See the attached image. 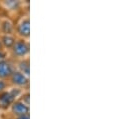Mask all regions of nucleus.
Returning <instances> with one entry per match:
<instances>
[{
	"instance_id": "nucleus-1",
	"label": "nucleus",
	"mask_w": 129,
	"mask_h": 119,
	"mask_svg": "<svg viewBox=\"0 0 129 119\" xmlns=\"http://www.w3.org/2000/svg\"><path fill=\"white\" fill-rule=\"evenodd\" d=\"M9 58L13 61L29 57L30 54V43L29 40L17 38L13 47L8 51Z\"/></svg>"
},
{
	"instance_id": "nucleus-2",
	"label": "nucleus",
	"mask_w": 129,
	"mask_h": 119,
	"mask_svg": "<svg viewBox=\"0 0 129 119\" xmlns=\"http://www.w3.org/2000/svg\"><path fill=\"white\" fill-rule=\"evenodd\" d=\"M15 36L17 38L29 40L30 38V17L29 15H23L15 23Z\"/></svg>"
},
{
	"instance_id": "nucleus-3",
	"label": "nucleus",
	"mask_w": 129,
	"mask_h": 119,
	"mask_svg": "<svg viewBox=\"0 0 129 119\" xmlns=\"http://www.w3.org/2000/svg\"><path fill=\"white\" fill-rule=\"evenodd\" d=\"M8 84L9 86L12 87H18L23 90H29V85H30V77L26 76L22 72L18 71L15 69L13 73L11 74L10 78L8 79Z\"/></svg>"
},
{
	"instance_id": "nucleus-4",
	"label": "nucleus",
	"mask_w": 129,
	"mask_h": 119,
	"mask_svg": "<svg viewBox=\"0 0 129 119\" xmlns=\"http://www.w3.org/2000/svg\"><path fill=\"white\" fill-rule=\"evenodd\" d=\"M8 111L13 117L23 116V115L30 114V106L26 105L25 103H23L22 101L17 99L13 102V104L11 105V107L9 108Z\"/></svg>"
},
{
	"instance_id": "nucleus-5",
	"label": "nucleus",
	"mask_w": 129,
	"mask_h": 119,
	"mask_svg": "<svg viewBox=\"0 0 129 119\" xmlns=\"http://www.w3.org/2000/svg\"><path fill=\"white\" fill-rule=\"evenodd\" d=\"M15 70L14 61L10 58L0 61V79L8 81L11 74Z\"/></svg>"
},
{
	"instance_id": "nucleus-6",
	"label": "nucleus",
	"mask_w": 129,
	"mask_h": 119,
	"mask_svg": "<svg viewBox=\"0 0 129 119\" xmlns=\"http://www.w3.org/2000/svg\"><path fill=\"white\" fill-rule=\"evenodd\" d=\"M16 99L7 89L0 93V111H8Z\"/></svg>"
},
{
	"instance_id": "nucleus-7",
	"label": "nucleus",
	"mask_w": 129,
	"mask_h": 119,
	"mask_svg": "<svg viewBox=\"0 0 129 119\" xmlns=\"http://www.w3.org/2000/svg\"><path fill=\"white\" fill-rule=\"evenodd\" d=\"M0 34L15 35V23L7 17H0Z\"/></svg>"
},
{
	"instance_id": "nucleus-8",
	"label": "nucleus",
	"mask_w": 129,
	"mask_h": 119,
	"mask_svg": "<svg viewBox=\"0 0 129 119\" xmlns=\"http://www.w3.org/2000/svg\"><path fill=\"white\" fill-rule=\"evenodd\" d=\"M14 64H15V69L22 72L26 76L30 77V58L29 57L16 60L14 61Z\"/></svg>"
},
{
	"instance_id": "nucleus-9",
	"label": "nucleus",
	"mask_w": 129,
	"mask_h": 119,
	"mask_svg": "<svg viewBox=\"0 0 129 119\" xmlns=\"http://www.w3.org/2000/svg\"><path fill=\"white\" fill-rule=\"evenodd\" d=\"M16 39H17V37H16L15 35L0 34V42H1V44H2L3 49H4L5 51H7V52L13 47V45H14Z\"/></svg>"
},
{
	"instance_id": "nucleus-10",
	"label": "nucleus",
	"mask_w": 129,
	"mask_h": 119,
	"mask_svg": "<svg viewBox=\"0 0 129 119\" xmlns=\"http://www.w3.org/2000/svg\"><path fill=\"white\" fill-rule=\"evenodd\" d=\"M18 99L20 101H22L23 103H25L26 105L30 106V91L29 90H25Z\"/></svg>"
},
{
	"instance_id": "nucleus-11",
	"label": "nucleus",
	"mask_w": 129,
	"mask_h": 119,
	"mask_svg": "<svg viewBox=\"0 0 129 119\" xmlns=\"http://www.w3.org/2000/svg\"><path fill=\"white\" fill-rule=\"evenodd\" d=\"M9 87H10V86H9V84H8L7 81L0 79V93L3 92V91H5V90H7Z\"/></svg>"
},
{
	"instance_id": "nucleus-12",
	"label": "nucleus",
	"mask_w": 129,
	"mask_h": 119,
	"mask_svg": "<svg viewBox=\"0 0 129 119\" xmlns=\"http://www.w3.org/2000/svg\"><path fill=\"white\" fill-rule=\"evenodd\" d=\"M8 58H9L8 52L5 51V50H1V51H0V61H3V60L8 59Z\"/></svg>"
},
{
	"instance_id": "nucleus-13",
	"label": "nucleus",
	"mask_w": 129,
	"mask_h": 119,
	"mask_svg": "<svg viewBox=\"0 0 129 119\" xmlns=\"http://www.w3.org/2000/svg\"><path fill=\"white\" fill-rule=\"evenodd\" d=\"M13 119H30V114L23 115V116H18V117H13Z\"/></svg>"
},
{
	"instance_id": "nucleus-14",
	"label": "nucleus",
	"mask_w": 129,
	"mask_h": 119,
	"mask_svg": "<svg viewBox=\"0 0 129 119\" xmlns=\"http://www.w3.org/2000/svg\"><path fill=\"white\" fill-rule=\"evenodd\" d=\"M1 50H4V49H3V47H2V44H1V42H0V51H1Z\"/></svg>"
},
{
	"instance_id": "nucleus-15",
	"label": "nucleus",
	"mask_w": 129,
	"mask_h": 119,
	"mask_svg": "<svg viewBox=\"0 0 129 119\" xmlns=\"http://www.w3.org/2000/svg\"><path fill=\"white\" fill-rule=\"evenodd\" d=\"M0 7H2V6H1V2H0Z\"/></svg>"
}]
</instances>
